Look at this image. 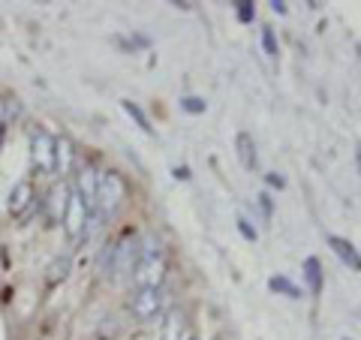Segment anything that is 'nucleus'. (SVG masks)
<instances>
[{
    "label": "nucleus",
    "mask_w": 361,
    "mask_h": 340,
    "mask_svg": "<svg viewBox=\"0 0 361 340\" xmlns=\"http://www.w3.org/2000/svg\"><path fill=\"white\" fill-rule=\"evenodd\" d=\"M127 187L118 172H103L97 178V214L99 217H115L118 208L123 205Z\"/></svg>",
    "instance_id": "obj_1"
},
{
    "label": "nucleus",
    "mask_w": 361,
    "mask_h": 340,
    "mask_svg": "<svg viewBox=\"0 0 361 340\" xmlns=\"http://www.w3.org/2000/svg\"><path fill=\"white\" fill-rule=\"evenodd\" d=\"M166 308V296L163 289H135V296L130 301V310L139 322H154L163 316Z\"/></svg>",
    "instance_id": "obj_2"
},
{
    "label": "nucleus",
    "mask_w": 361,
    "mask_h": 340,
    "mask_svg": "<svg viewBox=\"0 0 361 340\" xmlns=\"http://www.w3.org/2000/svg\"><path fill=\"white\" fill-rule=\"evenodd\" d=\"M133 280L139 289H163V280H166V259L163 253L157 256H142L133 268Z\"/></svg>",
    "instance_id": "obj_3"
},
{
    "label": "nucleus",
    "mask_w": 361,
    "mask_h": 340,
    "mask_svg": "<svg viewBox=\"0 0 361 340\" xmlns=\"http://www.w3.org/2000/svg\"><path fill=\"white\" fill-rule=\"evenodd\" d=\"M30 160L39 172H54V139L45 130L30 133Z\"/></svg>",
    "instance_id": "obj_4"
},
{
    "label": "nucleus",
    "mask_w": 361,
    "mask_h": 340,
    "mask_svg": "<svg viewBox=\"0 0 361 340\" xmlns=\"http://www.w3.org/2000/svg\"><path fill=\"white\" fill-rule=\"evenodd\" d=\"M87 220H90L87 208L73 196V199H70V208H66L63 220H61L66 238H70V241H82V238H87Z\"/></svg>",
    "instance_id": "obj_5"
},
{
    "label": "nucleus",
    "mask_w": 361,
    "mask_h": 340,
    "mask_svg": "<svg viewBox=\"0 0 361 340\" xmlns=\"http://www.w3.org/2000/svg\"><path fill=\"white\" fill-rule=\"evenodd\" d=\"M97 172L90 166H82L75 175V193L73 196L87 208V214H97Z\"/></svg>",
    "instance_id": "obj_6"
},
{
    "label": "nucleus",
    "mask_w": 361,
    "mask_h": 340,
    "mask_svg": "<svg viewBox=\"0 0 361 340\" xmlns=\"http://www.w3.org/2000/svg\"><path fill=\"white\" fill-rule=\"evenodd\" d=\"M70 199H73V187L66 184V181H54L51 190H49V199H45V214H49V220L61 223L66 208H70Z\"/></svg>",
    "instance_id": "obj_7"
},
{
    "label": "nucleus",
    "mask_w": 361,
    "mask_h": 340,
    "mask_svg": "<svg viewBox=\"0 0 361 340\" xmlns=\"http://www.w3.org/2000/svg\"><path fill=\"white\" fill-rule=\"evenodd\" d=\"M33 202H37V193H33L30 181H18V184L9 190L6 208H9V214H13V217H25V214L33 208Z\"/></svg>",
    "instance_id": "obj_8"
},
{
    "label": "nucleus",
    "mask_w": 361,
    "mask_h": 340,
    "mask_svg": "<svg viewBox=\"0 0 361 340\" xmlns=\"http://www.w3.org/2000/svg\"><path fill=\"white\" fill-rule=\"evenodd\" d=\"M160 340H190V328H187L184 310H169V313H166Z\"/></svg>",
    "instance_id": "obj_9"
},
{
    "label": "nucleus",
    "mask_w": 361,
    "mask_h": 340,
    "mask_svg": "<svg viewBox=\"0 0 361 340\" xmlns=\"http://www.w3.org/2000/svg\"><path fill=\"white\" fill-rule=\"evenodd\" d=\"M73 166H75V148L66 135H61V139H54V172L70 175Z\"/></svg>",
    "instance_id": "obj_10"
},
{
    "label": "nucleus",
    "mask_w": 361,
    "mask_h": 340,
    "mask_svg": "<svg viewBox=\"0 0 361 340\" xmlns=\"http://www.w3.org/2000/svg\"><path fill=\"white\" fill-rule=\"evenodd\" d=\"M329 244H331V250L341 256V262L343 265H353L355 271H361V256L355 253V247L346 241V238H337V235H329Z\"/></svg>",
    "instance_id": "obj_11"
},
{
    "label": "nucleus",
    "mask_w": 361,
    "mask_h": 340,
    "mask_svg": "<svg viewBox=\"0 0 361 340\" xmlns=\"http://www.w3.org/2000/svg\"><path fill=\"white\" fill-rule=\"evenodd\" d=\"M235 145H238V160H241V166L244 169H256V145L250 139V133H238Z\"/></svg>",
    "instance_id": "obj_12"
},
{
    "label": "nucleus",
    "mask_w": 361,
    "mask_h": 340,
    "mask_svg": "<svg viewBox=\"0 0 361 340\" xmlns=\"http://www.w3.org/2000/svg\"><path fill=\"white\" fill-rule=\"evenodd\" d=\"M304 271H307V283H310V292L313 296H319L322 292V271H319V259H307L304 262Z\"/></svg>",
    "instance_id": "obj_13"
},
{
    "label": "nucleus",
    "mask_w": 361,
    "mask_h": 340,
    "mask_svg": "<svg viewBox=\"0 0 361 340\" xmlns=\"http://www.w3.org/2000/svg\"><path fill=\"white\" fill-rule=\"evenodd\" d=\"M268 289L271 292H283L286 298H298V286H295V283H289L286 277H271L268 280Z\"/></svg>",
    "instance_id": "obj_14"
},
{
    "label": "nucleus",
    "mask_w": 361,
    "mask_h": 340,
    "mask_svg": "<svg viewBox=\"0 0 361 340\" xmlns=\"http://www.w3.org/2000/svg\"><path fill=\"white\" fill-rule=\"evenodd\" d=\"M66 274H70V259H54L51 262V268H49V283H58V280H63Z\"/></svg>",
    "instance_id": "obj_15"
},
{
    "label": "nucleus",
    "mask_w": 361,
    "mask_h": 340,
    "mask_svg": "<svg viewBox=\"0 0 361 340\" xmlns=\"http://www.w3.org/2000/svg\"><path fill=\"white\" fill-rule=\"evenodd\" d=\"M123 109H127V115H130V118H135V121H139V127H142L145 133H151V123H148V118L142 115V109H139V106H135V103H130V99H123Z\"/></svg>",
    "instance_id": "obj_16"
},
{
    "label": "nucleus",
    "mask_w": 361,
    "mask_h": 340,
    "mask_svg": "<svg viewBox=\"0 0 361 340\" xmlns=\"http://www.w3.org/2000/svg\"><path fill=\"white\" fill-rule=\"evenodd\" d=\"M180 109L190 111V115H202V111H205V99H199V97H184V99H180Z\"/></svg>",
    "instance_id": "obj_17"
},
{
    "label": "nucleus",
    "mask_w": 361,
    "mask_h": 340,
    "mask_svg": "<svg viewBox=\"0 0 361 340\" xmlns=\"http://www.w3.org/2000/svg\"><path fill=\"white\" fill-rule=\"evenodd\" d=\"M262 49H265V54H271V58L277 54V40L271 30H262Z\"/></svg>",
    "instance_id": "obj_18"
},
{
    "label": "nucleus",
    "mask_w": 361,
    "mask_h": 340,
    "mask_svg": "<svg viewBox=\"0 0 361 340\" xmlns=\"http://www.w3.org/2000/svg\"><path fill=\"white\" fill-rule=\"evenodd\" d=\"M238 229H241V235L247 238V241H256V229H250V223H247L244 217H238Z\"/></svg>",
    "instance_id": "obj_19"
},
{
    "label": "nucleus",
    "mask_w": 361,
    "mask_h": 340,
    "mask_svg": "<svg viewBox=\"0 0 361 340\" xmlns=\"http://www.w3.org/2000/svg\"><path fill=\"white\" fill-rule=\"evenodd\" d=\"M238 18L241 21H250L253 18V4H238Z\"/></svg>",
    "instance_id": "obj_20"
},
{
    "label": "nucleus",
    "mask_w": 361,
    "mask_h": 340,
    "mask_svg": "<svg viewBox=\"0 0 361 340\" xmlns=\"http://www.w3.org/2000/svg\"><path fill=\"white\" fill-rule=\"evenodd\" d=\"M271 6H274V13H280V16L286 13V4H283V0H274V4H271Z\"/></svg>",
    "instance_id": "obj_21"
},
{
    "label": "nucleus",
    "mask_w": 361,
    "mask_h": 340,
    "mask_svg": "<svg viewBox=\"0 0 361 340\" xmlns=\"http://www.w3.org/2000/svg\"><path fill=\"white\" fill-rule=\"evenodd\" d=\"M268 184H271V187H283V178H277V175H268Z\"/></svg>",
    "instance_id": "obj_22"
},
{
    "label": "nucleus",
    "mask_w": 361,
    "mask_h": 340,
    "mask_svg": "<svg viewBox=\"0 0 361 340\" xmlns=\"http://www.w3.org/2000/svg\"><path fill=\"white\" fill-rule=\"evenodd\" d=\"M4 118H6V103H4V97H0V127H4Z\"/></svg>",
    "instance_id": "obj_23"
},
{
    "label": "nucleus",
    "mask_w": 361,
    "mask_h": 340,
    "mask_svg": "<svg viewBox=\"0 0 361 340\" xmlns=\"http://www.w3.org/2000/svg\"><path fill=\"white\" fill-rule=\"evenodd\" d=\"M0 142H4V127H0Z\"/></svg>",
    "instance_id": "obj_24"
},
{
    "label": "nucleus",
    "mask_w": 361,
    "mask_h": 340,
    "mask_svg": "<svg viewBox=\"0 0 361 340\" xmlns=\"http://www.w3.org/2000/svg\"><path fill=\"white\" fill-rule=\"evenodd\" d=\"M343 340H346V337H343Z\"/></svg>",
    "instance_id": "obj_25"
}]
</instances>
